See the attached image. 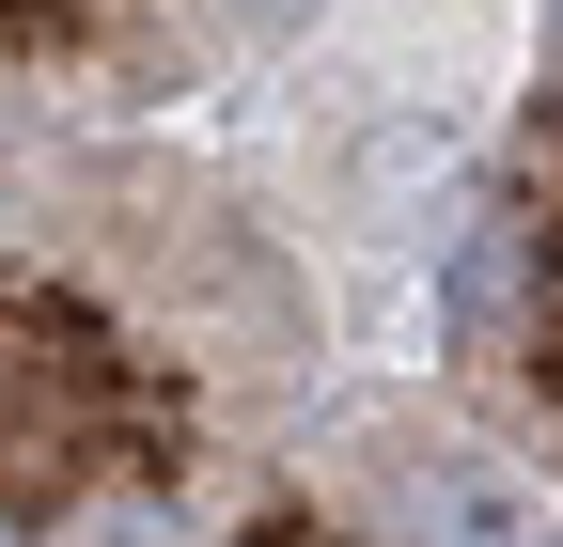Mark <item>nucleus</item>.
Segmentation results:
<instances>
[{
  "label": "nucleus",
  "instance_id": "f257e3e1",
  "mask_svg": "<svg viewBox=\"0 0 563 547\" xmlns=\"http://www.w3.org/2000/svg\"><path fill=\"white\" fill-rule=\"evenodd\" d=\"M501 547H563V532H532V516H517V532H501Z\"/></svg>",
  "mask_w": 563,
  "mask_h": 547
}]
</instances>
